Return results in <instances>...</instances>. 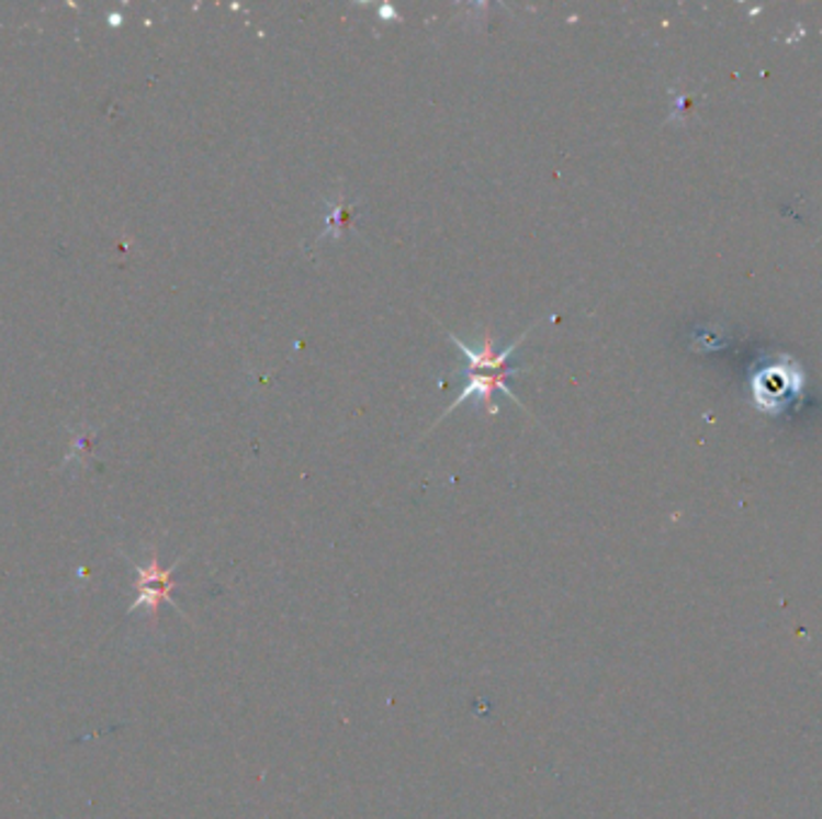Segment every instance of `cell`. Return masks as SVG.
<instances>
[{"instance_id": "2", "label": "cell", "mask_w": 822, "mask_h": 819, "mask_svg": "<svg viewBox=\"0 0 822 819\" xmlns=\"http://www.w3.org/2000/svg\"><path fill=\"white\" fill-rule=\"evenodd\" d=\"M173 570L176 568H161L157 553H151L149 565L137 568V598L133 601L131 613L145 608L151 618H159L161 604H173L171 592L176 588L173 584ZM179 608V606H176Z\"/></svg>"}, {"instance_id": "3", "label": "cell", "mask_w": 822, "mask_h": 819, "mask_svg": "<svg viewBox=\"0 0 822 819\" xmlns=\"http://www.w3.org/2000/svg\"><path fill=\"white\" fill-rule=\"evenodd\" d=\"M351 214H353V207L351 204H345V200L339 198V202L335 204V210L330 212V216H327V232L330 236H339L345 228H349V222H351Z\"/></svg>"}, {"instance_id": "1", "label": "cell", "mask_w": 822, "mask_h": 819, "mask_svg": "<svg viewBox=\"0 0 822 819\" xmlns=\"http://www.w3.org/2000/svg\"><path fill=\"white\" fill-rule=\"evenodd\" d=\"M520 373L515 366H505V368H462V378H464V385H462V394L454 400V404H450V408L446 414H442L438 418V424L442 418H446L450 412H454V408L462 406L466 400H476L482 406H488L491 404V396L496 390H500L503 394H508L510 400L515 404H520V400L510 392L508 388V378Z\"/></svg>"}]
</instances>
